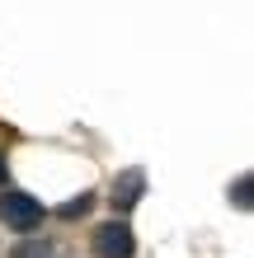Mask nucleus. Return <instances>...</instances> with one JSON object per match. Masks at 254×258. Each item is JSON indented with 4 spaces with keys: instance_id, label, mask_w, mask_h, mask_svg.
Masks as SVG:
<instances>
[{
    "instance_id": "nucleus-1",
    "label": "nucleus",
    "mask_w": 254,
    "mask_h": 258,
    "mask_svg": "<svg viewBox=\"0 0 254 258\" xmlns=\"http://www.w3.org/2000/svg\"><path fill=\"white\" fill-rule=\"evenodd\" d=\"M0 221H5L10 230L28 235V230H38V225H42V207H38V197H28V192H19V188H10L5 197H0Z\"/></svg>"
},
{
    "instance_id": "nucleus-2",
    "label": "nucleus",
    "mask_w": 254,
    "mask_h": 258,
    "mask_svg": "<svg viewBox=\"0 0 254 258\" xmlns=\"http://www.w3.org/2000/svg\"><path fill=\"white\" fill-rule=\"evenodd\" d=\"M137 253V239H132L127 221H104L94 230V258H132Z\"/></svg>"
},
{
    "instance_id": "nucleus-3",
    "label": "nucleus",
    "mask_w": 254,
    "mask_h": 258,
    "mask_svg": "<svg viewBox=\"0 0 254 258\" xmlns=\"http://www.w3.org/2000/svg\"><path fill=\"white\" fill-rule=\"evenodd\" d=\"M141 192H146V174H141V169H127V174L113 178V197H109V202H113L118 211H127V207L141 202Z\"/></svg>"
},
{
    "instance_id": "nucleus-4",
    "label": "nucleus",
    "mask_w": 254,
    "mask_h": 258,
    "mask_svg": "<svg viewBox=\"0 0 254 258\" xmlns=\"http://www.w3.org/2000/svg\"><path fill=\"white\" fill-rule=\"evenodd\" d=\"M89 207H94V192H80L76 202H66V207H62V216H66V221H76V216H85Z\"/></svg>"
},
{
    "instance_id": "nucleus-5",
    "label": "nucleus",
    "mask_w": 254,
    "mask_h": 258,
    "mask_svg": "<svg viewBox=\"0 0 254 258\" xmlns=\"http://www.w3.org/2000/svg\"><path fill=\"white\" fill-rule=\"evenodd\" d=\"M14 258H52V249H47V244H38V239H24V244L14 249Z\"/></svg>"
},
{
    "instance_id": "nucleus-6",
    "label": "nucleus",
    "mask_w": 254,
    "mask_h": 258,
    "mask_svg": "<svg viewBox=\"0 0 254 258\" xmlns=\"http://www.w3.org/2000/svg\"><path fill=\"white\" fill-rule=\"evenodd\" d=\"M235 207H249V178H240V183H235Z\"/></svg>"
},
{
    "instance_id": "nucleus-7",
    "label": "nucleus",
    "mask_w": 254,
    "mask_h": 258,
    "mask_svg": "<svg viewBox=\"0 0 254 258\" xmlns=\"http://www.w3.org/2000/svg\"><path fill=\"white\" fill-rule=\"evenodd\" d=\"M0 183H5V155H0Z\"/></svg>"
}]
</instances>
